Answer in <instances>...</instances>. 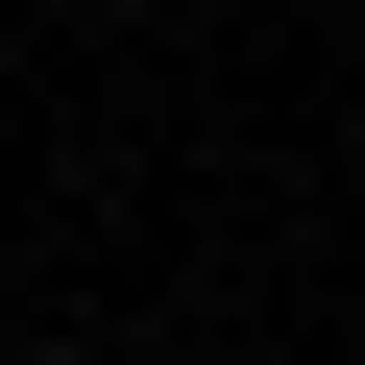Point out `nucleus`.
<instances>
[{"label":"nucleus","mask_w":365,"mask_h":365,"mask_svg":"<svg viewBox=\"0 0 365 365\" xmlns=\"http://www.w3.org/2000/svg\"><path fill=\"white\" fill-rule=\"evenodd\" d=\"M25 365H98V341H25Z\"/></svg>","instance_id":"nucleus-1"}]
</instances>
